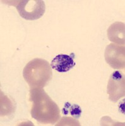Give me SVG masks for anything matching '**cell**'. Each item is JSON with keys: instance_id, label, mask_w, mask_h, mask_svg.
<instances>
[{"instance_id": "cell-5", "label": "cell", "mask_w": 125, "mask_h": 126, "mask_svg": "<svg viewBox=\"0 0 125 126\" xmlns=\"http://www.w3.org/2000/svg\"><path fill=\"white\" fill-rule=\"evenodd\" d=\"M106 60L114 68L125 67V47L111 44L107 47Z\"/></svg>"}, {"instance_id": "cell-1", "label": "cell", "mask_w": 125, "mask_h": 126, "mask_svg": "<svg viewBox=\"0 0 125 126\" xmlns=\"http://www.w3.org/2000/svg\"><path fill=\"white\" fill-rule=\"evenodd\" d=\"M30 93L32 117L41 123L56 122L59 118V110L57 105L42 88L31 89Z\"/></svg>"}, {"instance_id": "cell-6", "label": "cell", "mask_w": 125, "mask_h": 126, "mask_svg": "<svg viewBox=\"0 0 125 126\" xmlns=\"http://www.w3.org/2000/svg\"><path fill=\"white\" fill-rule=\"evenodd\" d=\"M75 66V62L71 56L66 54H59L56 56L52 60L51 66L53 69L59 73L69 71Z\"/></svg>"}, {"instance_id": "cell-8", "label": "cell", "mask_w": 125, "mask_h": 126, "mask_svg": "<svg viewBox=\"0 0 125 126\" xmlns=\"http://www.w3.org/2000/svg\"><path fill=\"white\" fill-rule=\"evenodd\" d=\"M64 115L70 114L75 119H79L82 113V110L80 107L76 104L71 105L69 102L65 103L64 108L62 110Z\"/></svg>"}, {"instance_id": "cell-3", "label": "cell", "mask_w": 125, "mask_h": 126, "mask_svg": "<svg viewBox=\"0 0 125 126\" xmlns=\"http://www.w3.org/2000/svg\"><path fill=\"white\" fill-rule=\"evenodd\" d=\"M17 10L20 15L26 20H37L45 13L44 2L41 0H24L20 1Z\"/></svg>"}, {"instance_id": "cell-2", "label": "cell", "mask_w": 125, "mask_h": 126, "mask_svg": "<svg viewBox=\"0 0 125 126\" xmlns=\"http://www.w3.org/2000/svg\"><path fill=\"white\" fill-rule=\"evenodd\" d=\"M23 76L32 89L42 88L51 79V68L48 62L36 58L26 65Z\"/></svg>"}, {"instance_id": "cell-7", "label": "cell", "mask_w": 125, "mask_h": 126, "mask_svg": "<svg viewBox=\"0 0 125 126\" xmlns=\"http://www.w3.org/2000/svg\"><path fill=\"white\" fill-rule=\"evenodd\" d=\"M121 22H116L109 27L107 30V35L109 40L116 44L125 43V25L122 23L119 27Z\"/></svg>"}, {"instance_id": "cell-4", "label": "cell", "mask_w": 125, "mask_h": 126, "mask_svg": "<svg viewBox=\"0 0 125 126\" xmlns=\"http://www.w3.org/2000/svg\"><path fill=\"white\" fill-rule=\"evenodd\" d=\"M107 94L109 100L116 102L125 96V76L119 71L113 72L107 85Z\"/></svg>"}]
</instances>
